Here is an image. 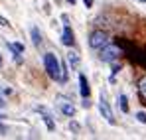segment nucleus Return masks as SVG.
<instances>
[{"label":"nucleus","mask_w":146,"mask_h":140,"mask_svg":"<svg viewBox=\"0 0 146 140\" xmlns=\"http://www.w3.org/2000/svg\"><path fill=\"white\" fill-rule=\"evenodd\" d=\"M8 47H10L14 53H22V51H24V46H22V44H10Z\"/></svg>","instance_id":"13"},{"label":"nucleus","mask_w":146,"mask_h":140,"mask_svg":"<svg viewBox=\"0 0 146 140\" xmlns=\"http://www.w3.org/2000/svg\"><path fill=\"white\" fill-rule=\"evenodd\" d=\"M69 2H75V0H69Z\"/></svg>","instance_id":"24"},{"label":"nucleus","mask_w":146,"mask_h":140,"mask_svg":"<svg viewBox=\"0 0 146 140\" xmlns=\"http://www.w3.org/2000/svg\"><path fill=\"white\" fill-rule=\"evenodd\" d=\"M59 109H61V113H63L65 117H75V113H77V109L73 107V105L69 103V101H65V99L61 101V105H59Z\"/></svg>","instance_id":"6"},{"label":"nucleus","mask_w":146,"mask_h":140,"mask_svg":"<svg viewBox=\"0 0 146 140\" xmlns=\"http://www.w3.org/2000/svg\"><path fill=\"white\" fill-rule=\"evenodd\" d=\"M119 105H121L122 113H128V99H126V95H121L119 97Z\"/></svg>","instance_id":"12"},{"label":"nucleus","mask_w":146,"mask_h":140,"mask_svg":"<svg viewBox=\"0 0 146 140\" xmlns=\"http://www.w3.org/2000/svg\"><path fill=\"white\" fill-rule=\"evenodd\" d=\"M67 57H69L71 67H73V69H77V67H79V55H77L75 51H69V53H67Z\"/></svg>","instance_id":"11"},{"label":"nucleus","mask_w":146,"mask_h":140,"mask_svg":"<svg viewBox=\"0 0 146 140\" xmlns=\"http://www.w3.org/2000/svg\"><path fill=\"white\" fill-rule=\"evenodd\" d=\"M4 107H6V101H4V99L0 97V109H4Z\"/></svg>","instance_id":"19"},{"label":"nucleus","mask_w":146,"mask_h":140,"mask_svg":"<svg viewBox=\"0 0 146 140\" xmlns=\"http://www.w3.org/2000/svg\"><path fill=\"white\" fill-rule=\"evenodd\" d=\"M79 83H81V95H83V97H85V99H87V97H89V93H91V91H89V83H87V77H85V75H83V73H81V75H79Z\"/></svg>","instance_id":"8"},{"label":"nucleus","mask_w":146,"mask_h":140,"mask_svg":"<svg viewBox=\"0 0 146 140\" xmlns=\"http://www.w3.org/2000/svg\"><path fill=\"white\" fill-rule=\"evenodd\" d=\"M109 42H111V38H109V34L103 32V30H95V32L91 34V38H89V46L93 47V49H101V47L107 46Z\"/></svg>","instance_id":"2"},{"label":"nucleus","mask_w":146,"mask_h":140,"mask_svg":"<svg viewBox=\"0 0 146 140\" xmlns=\"http://www.w3.org/2000/svg\"><path fill=\"white\" fill-rule=\"evenodd\" d=\"M0 65H2V55H0Z\"/></svg>","instance_id":"21"},{"label":"nucleus","mask_w":146,"mask_h":140,"mask_svg":"<svg viewBox=\"0 0 146 140\" xmlns=\"http://www.w3.org/2000/svg\"><path fill=\"white\" fill-rule=\"evenodd\" d=\"M61 44H63V46H67V47H71L73 44H75V38H73V32H71V28H69V26H65V28H63Z\"/></svg>","instance_id":"5"},{"label":"nucleus","mask_w":146,"mask_h":140,"mask_svg":"<svg viewBox=\"0 0 146 140\" xmlns=\"http://www.w3.org/2000/svg\"><path fill=\"white\" fill-rule=\"evenodd\" d=\"M30 36H32V42H34V46H42V34H40L38 26H32V30H30Z\"/></svg>","instance_id":"7"},{"label":"nucleus","mask_w":146,"mask_h":140,"mask_svg":"<svg viewBox=\"0 0 146 140\" xmlns=\"http://www.w3.org/2000/svg\"><path fill=\"white\" fill-rule=\"evenodd\" d=\"M121 55V47L115 46V44H107L105 47H101V61H107V63H111V61H115L117 57Z\"/></svg>","instance_id":"3"},{"label":"nucleus","mask_w":146,"mask_h":140,"mask_svg":"<svg viewBox=\"0 0 146 140\" xmlns=\"http://www.w3.org/2000/svg\"><path fill=\"white\" fill-rule=\"evenodd\" d=\"M136 120L142 122V124H146V111H138V113H136Z\"/></svg>","instance_id":"14"},{"label":"nucleus","mask_w":146,"mask_h":140,"mask_svg":"<svg viewBox=\"0 0 146 140\" xmlns=\"http://www.w3.org/2000/svg\"><path fill=\"white\" fill-rule=\"evenodd\" d=\"M140 2H146V0H140Z\"/></svg>","instance_id":"23"},{"label":"nucleus","mask_w":146,"mask_h":140,"mask_svg":"<svg viewBox=\"0 0 146 140\" xmlns=\"http://www.w3.org/2000/svg\"><path fill=\"white\" fill-rule=\"evenodd\" d=\"M2 118H4V115H0V120H2Z\"/></svg>","instance_id":"22"},{"label":"nucleus","mask_w":146,"mask_h":140,"mask_svg":"<svg viewBox=\"0 0 146 140\" xmlns=\"http://www.w3.org/2000/svg\"><path fill=\"white\" fill-rule=\"evenodd\" d=\"M83 2H85V6H87V8H91V6H93V0H83Z\"/></svg>","instance_id":"18"},{"label":"nucleus","mask_w":146,"mask_h":140,"mask_svg":"<svg viewBox=\"0 0 146 140\" xmlns=\"http://www.w3.org/2000/svg\"><path fill=\"white\" fill-rule=\"evenodd\" d=\"M4 130H6V128H4V126H2V124H0V132H4Z\"/></svg>","instance_id":"20"},{"label":"nucleus","mask_w":146,"mask_h":140,"mask_svg":"<svg viewBox=\"0 0 146 140\" xmlns=\"http://www.w3.org/2000/svg\"><path fill=\"white\" fill-rule=\"evenodd\" d=\"M38 111H40V113H44V122H46V126H48L49 130H53V128H55V122L51 120V115H49V113H46L42 107H38Z\"/></svg>","instance_id":"9"},{"label":"nucleus","mask_w":146,"mask_h":140,"mask_svg":"<svg viewBox=\"0 0 146 140\" xmlns=\"http://www.w3.org/2000/svg\"><path fill=\"white\" fill-rule=\"evenodd\" d=\"M140 95H142V97L146 99V77L142 79V81H140Z\"/></svg>","instance_id":"15"},{"label":"nucleus","mask_w":146,"mask_h":140,"mask_svg":"<svg viewBox=\"0 0 146 140\" xmlns=\"http://www.w3.org/2000/svg\"><path fill=\"white\" fill-rule=\"evenodd\" d=\"M71 130H73V132H77V130H79V124H77V122H71Z\"/></svg>","instance_id":"17"},{"label":"nucleus","mask_w":146,"mask_h":140,"mask_svg":"<svg viewBox=\"0 0 146 140\" xmlns=\"http://www.w3.org/2000/svg\"><path fill=\"white\" fill-rule=\"evenodd\" d=\"M99 113L103 115V118H105L109 124H115V115H113V111H111V105L107 103L105 93H101V99H99Z\"/></svg>","instance_id":"4"},{"label":"nucleus","mask_w":146,"mask_h":140,"mask_svg":"<svg viewBox=\"0 0 146 140\" xmlns=\"http://www.w3.org/2000/svg\"><path fill=\"white\" fill-rule=\"evenodd\" d=\"M59 83H67V65H65V61L59 63Z\"/></svg>","instance_id":"10"},{"label":"nucleus","mask_w":146,"mask_h":140,"mask_svg":"<svg viewBox=\"0 0 146 140\" xmlns=\"http://www.w3.org/2000/svg\"><path fill=\"white\" fill-rule=\"evenodd\" d=\"M0 26H2V28H10L8 20H6V18H2V16H0Z\"/></svg>","instance_id":"16"},{"label":"nucleus","mask_w":146,"mask_h":140,"mask_svg":"<svg viewBox=\"0 0 146 140\" xmlns=\"http://www.w3.org/2000/svg\"><path fill=\"white\" fill-rule=\"evenodd\" d=\"M44 67L48 71V75L51 79H55V81H59V61H57V57H55V53H46L44 55Z\"/></svg>","instance_id":"1"}]
</instances>
